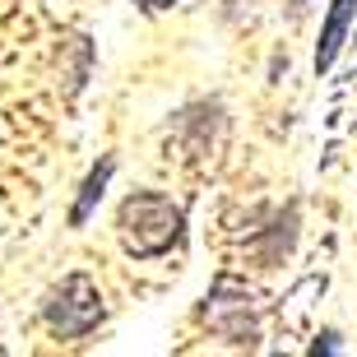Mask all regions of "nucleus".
<instances>
[{
  "instance_id": "obj_1",
  "label": "nucleus",
  "mask_w": 357,
  "mask_h": 357,
  "mask_svg": "<svg viewBox=\"0 0 357 357\" xmlns=\"http://www.w3.org/2000/svg\"><path fill=\"white\" fill-rule=\"evenodd\" d=\"M116 237H121V251L126 255H135V260H158L172 246H181L185 213L162 190H135V195L121 199V209H116Z\"/></svg>"
},
{
  "instance_id": "obj_2",
  "label": "nucleus",
  "mask_w": 357,
  "mask_h": 357,
  "mask_svg": "<svg viewBox=\"0 0 357 357\" xmlns=\"http://www.w3.org/2000/svg\"><path fill=\"white\" fill-rule=\"evenodd\" d=\"M42 320L56 339H89L107 320L102 292L89 274H66L47 297H42Z\"/></svg>"
},
{
  "instance_id": "obj_3",
  "label": "nucleus",
  "mask_w": 357,
  "mask_h": 357,
  "mask_svg": "<svg viewBox=\"0 0 357 357\" xmlns=\"http://www.w3.org/2000/svg\"><path fill=\"white\" fill-rule=\"evenodd\" d=\"M204 320H209V330H218L232 344H255L260 339V302H255V292H246L232 278L213 283V292L204 297Z\"/></svg>"
},
{
  "instance_id": "obj_4",
  "label": "nucleus",
  "mask_w": 357,
  "mask_h": 357,
  "mask_svg": "<svg viewBox=\"0 0 357 357\" xmlns=\"http://www.w3.org/2000/svg\"><path fill=\"white\" fill-rule=\"evenodd\" d=\"M357 19V0H330V14H325V24H320V42H316V75H330L339 52H344L348 42V28Z\"/></svg>"
},
{
  "instance_id": "obj_5",
  "label": "nucleus",
  "mask_w": 357,
  "mask_h": 357,
  "mask_svg": "<svg viewBox=\"0 0 357 357\" xmlns=\"http://www.w3.org/2000/svg\"><path fill=\"white\" fill-rule=\"evenodd\" d=\"M112 176H116V158H112V153H102V158L89 167V176L79 181V195H75V204H70V227H84L93 213H98V204H102Z\"/></svg>"
},
{
  "instance_id": "obj_6",
  "label": "nucleus",
  "mask_w": 357,
  "mask_h": 357,
  "mask_svg": "<svg viewBox=\"0 0 357 357\" xmlns=\"http://www.w3.org/2000/svg\"><path fill=\"white\" fill-rule=\"evenodd\" d=\"M172 0H139V10H149V14H158V10H167Z\"/></svg>"
},
{
  "instance_id": "obj_7",
  "label": "nucleus",
  "mask_w": 357,
  "mask_h": 357,
  "mask_svg": "<svg viewBox=\"0 0 357 357\" xmlns=\"http://www.w3.org/2000/svg\"><path fill=\"white\" fill-rule=\"evenodd\" d=\"M306 10H311V0H292V14H297V19H302Z\"/></svg>"
}]
</instances>
